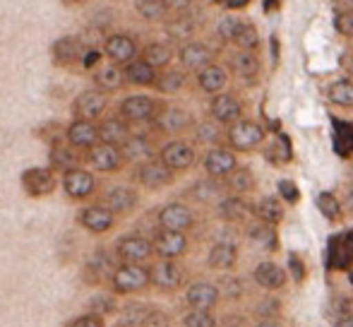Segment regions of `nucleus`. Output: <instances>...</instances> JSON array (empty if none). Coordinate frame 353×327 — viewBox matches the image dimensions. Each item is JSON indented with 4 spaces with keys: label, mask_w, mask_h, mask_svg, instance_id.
Wrapping results in <instances>:
<instances>
[{
    "label": "nucleus",
    "mask_w": 353,
    "mask_h": 327,
    "mask_svg": "<svg viewBox=\"0 0 353 327\" xmlns=\"http://www.w3.org/2000/svg\"><path fill=\"white\" fill-rule=\"evenodd\" d=\"M99 142H106V145H118L130 135V123L121 116H106V118H99Z\"/></svg>",
    "instance_id": "b1692460"
},
{
    "label": "nucleus",
    "mask_w": 353,
    "mask_h": 327,
    "mask_svg": "<svg viewBox=\"0 0 353 327\" xmlns=\"http://www.w3.org/2000/svg\"><path fill=\"white\" fill-rule=\"evenodd\" d=\"M221 183L228 192H233V195H248V192H252L257 186L255 173H252L248 166H236L231 173H226V176L221 178Z\"/></svg>",
    "instance_id": "c85d7f7f"
},
{
    "label": "nucleus",
    "mask_w": 353,
    "mask_h": 327,
    "mask_svg": "<svg viewBox=\"0 0 353 327\" xmlns=\"http://www.w3.org/2000/svg\"><path fill=\"white\" fill-rule=\"evenodd\" d=\"M101 205H106L116 217L130 215V212H135V207L140 205V195H137V190L130 186H111L103 192Z\"/></svg>",
    "instance_id": "a211bd4d"
},
{
    "label": "nucleus",
    "mask_w": 353,
    "mask_h": 327,
    "mask_svg": "<svg viewBox=\"0 0 353 327\" xmlns=\"http://www.w3.org/2000/svg\"><path fill=\"white\" fill-rule=\"evenodd\" d=\"M152 248L154 255H159V260H178L188 252V236L183 231L157 229L152 239Z\"/></svg>",
    "instance_id": "9b49d317"
},
{
    "label": "nucleus",
    "mask_w": 353,
    "mask_h": 327,
    "mask_svg": "<svg viewBox=\"0 0 353 327\" xmlns=\"http://www.w3.org/2000/svg\"><path fill=\"white\" fill-rule=\"evenodd\" d=\"M159 70H154L144 58H132L130 63L123 66V77H125V84H132V87H154L157 82Z\"/></svg>",
    "instance_id": "393cba45"
},
{
    "label": "nucleus",
    "mask_w": 353,
    "mask_h": 327,
    "mask_svg": "<svg viewBox=\"0 0 353 327\" xmlns=\"http://www.w3.org/2000/svg\"><path fill=\"white\" fill-rule=\"evenodd\" d=\"M89 313L94 315L116 313V299H113V294H94L92 301H89Z\"/></svg>",
    "instance_id": "49530a36"
},
{
    "label": "nucleus",
    "mask_w": 353,
    "mask_h": 327,
    "mask_svg": "<svg viewBox=\"0 0 353 327\" xmlns=\"http://www.w3.org/2000/svg\"><path fill=\"white\" fill-rule=\"evenodd\" d=\"M192 135H195L197 142H202V145H223V135H226V130H223L221 123H216L212 118V121H197L195 126H192Z\"/></svg>",
    "instance_id": "ea45409f"
},
{
    "label": "nucleus",
    "mask_w": 353,
    "mask_h": 327,
    "mask_svg": "<svg viewBox=\"0 0 353 327\" xmlns=\"http://www.w3.org/2000/svg\"><path fill=\"white\" fill-rule=\"evenodd\" d=\"M135 181L147 190H161V188L171 186L176 181V173L168 166H163L159 159H147L140 161L135 168Z\"/></svg>",
    "instance_id": "6e6552de"
},
{
    "label": "nucleus",
    "mask_w": 353,
    "mask_h": 327,
    "mask_svg": "<svg viewBox=\"0 0 353 327\" xmlns=\"http://www.w3.org/2000/svg\"><path fill=\"white\" fill-rule=\"evenodd\" d=\"M195 19L190 17V14H173L171 19L166 22V34H168V39L171 41H181V43H185V41H190L192 39V34H195Z\"/></svg>",
    "instance_id": "58836bf2"
},
{
    "label": "nucleus",
    "mask_w": 353,
    "mask_h": 327,
    "mask_svg": "<svg viewBox=\"0 0 353 327\" xmlns=\"http://www.w3.org/2000/svg\"><path fill=\"white\" fill-rule=\"evenodd\" d=\"M68 327H103V318L101 315H94V313H84L72 318Z\"/></svg>",
    "instance_id": "5fc2aeb1"
},
{
    "label": "nucleus",
    "mask_w": 353,
    "mask_h": 327,
    "mask_svg": "<svg viewBox=\"0 0 353 327\" xmlns=\"http://www.w3.org/2000/svg\"><path fill=\"white\" fill-rule=\"evenodd\" d=\"M223 183H219V178H205V181H197L190 188V197H195L197 202H205V205H216L223 197Z\"/></svg>",
    "instance_id": "4c0bfd02"
},
{
    "label": "nucleus",
    "mask_w": 353,
    "mask_h": 327,
    "mask_svg": "<svg viewBox=\"0 0 353 327\" xmlns=\"http://www.w3.org/2000/svg\"><path fill=\"white\" fill-rule=\"evenodd\" d=\"M236 166H238L236 152L226 145L210 147V152L205 155V171L210 173L212 178H219V181H221L226 173H231Z\"/></svg>",
    "instance_id": "aec40b11"
},
{
    "label": "nucleus",
    "mask_w": 353,
    "mask_h": 327,
    "mask_svg": "<svg viewBox=\"0 0 353 327\" xmlns=\"http://www.w3.org/2000/svg\"><path fill=\"white\" fill-rule=\"evenodd\" d=\"M94 82H97V89H101V92H106V94L118 92V89L125 84V77H123V68L121 66H113V63L97 68V70H94Z\"/></svg>",
    "instance_id": "72a5a7b5"
},
{
    "label": "nucleus",
    "mask_w": 353,
    "mask_h": 327,
    "mask_svg": "<svg viewBox=\"0 0 353 327\" xmlns=\"http://www.w3.org/2000/svg\"><path fill=\"white\" fill-rule=\"evenodd\" d=\"M219 299L221 294H219L216 284H210V281H195L185 291V304L197 310H212L219 304Z\"/></svg>",
    "instance_id": "5701e85b"
},
{
    "label": "nucleus",
    "mask_w": 353,
    "mask_h": 327,
    "mask_svg": "<svg viewBox=\"0 0 353 327\" xmlns=\"http://www.w3.org/2000/svg\"><path fill=\"white\" fill-rule=\"evenodd\" d=\"M188 77L183 70H173V68H163V72H159L157 75V82H154V87H157V92L161 94H178L183 87H185Z\"/></svg>",
    "instance_id": "79ce46f5"
},
{
    "label": "nucleus",
    "mask_w": 353,
    "mask_h": 327,
    "mask_svg": "<svg viewBox=\"0 0 353 327\" xmlns=\"http://www.w3.org/2000/svg\"><path fill=\"white\" fill-rule=\"evenodd\" d=\"M183 267L176 260H159L149 267V284L161 291H176L183 286Z\"/></svg>",
    "instance_id": "2eb2a0df"
},
{
    "label": "nucleus",
    "mask_w": 353,
    "mask_h": 327,
    "mask_svg": "<svg viewBox=\"0 0 353 327\" xmlns=\"http://www.w3.org/2000/svg\"><path fill=\"white\" fill-rule=\"evenodd\" d=\"M336 10H353V0H332Z\"/></svg>",
    "instance_id": "bf43d9fd"
},
{
    "label": "nucleus",
    "mask_w": 353,
    "mask_h": 327,
    "mask_svg": "<svg viewBox=\"0 0 353 327\" xmlns=\"http://www.w3.org/2000/svg\"><path fill=\"white\" fill-rule=\"evenodd\" d=\"M108 281H111L113 294H137V291L149 286V267L144 262H121V265H116L113 275L108 277Z\"/></svg>",
    "instance_id": "f257e3e1"
},
{
    "label": "nucleus",
    "mask_w": 353,
    "mask_h": 327,
    "mask_svg": "<svg viewBox=\"0 0 353 327\" xmlns=\"http://www.w3.org/2000/svg\"><path fill=\"white\" fill-rule=\"evenodd\" d=\"M183 327H216L212 310H197L190 308V313L183 318Z\"/></svg>",
    "instance_id": "de8ad7c7"
},
{
    "label": "nucleus",
    "mask_w": 353,
    "mask_h": 327,
    "mask_svg": "<svg viewBox=\"0 0 353 327\" xmlns=\"http://www.w3.org/2000/svg\"><path fill=\"white\" fill-rule=\"evenodd\" d=\"M231 43L238 48V51H252V53H255L257 48H260V34H257L255 24L243 22V19H241V24H238Z\"/></svg>",
    "instance_id": "a19ab883"
},
{
    "label": "nucleus",
    "mask_w": 353,
    "mask_h": 327,
    "mask_svg": "<svg viewBox=\"0 0 353 327\" xmlns=\"http://www.w3.org/2000/svg\"><path fill=\"white\" fill-rule=\"evenodd\" d=\"M315 205L330 221L341 219V205H339V200L332 195V192H320V195H317V200H315Z\"/></svg>",
    "instance_id": "a18cd8bd"
},
{
    "label": "nucleus",
    "mask_w": 353,
    "mask_h": 327,
    "mask_svg": "<svg viewBox=\"0 0 353 327\" xmlns=\"http://www.w3.org/2000/svg\"><path fill=\"white\" fill-rule=\"evenodd\" d=\"M250 239L255 241V244H272L274 241V226L270 224H257L255 229H250Z\"/></svg>",
    "instance_id": "864d4df0"
},
{
    "label": "nucleus",
    "mask_w": 353,
    "mask_h": 327,
    "mask_svg": "<svg viewBox=\"0 0 353 327\" xmlns=\"http://www.w3.org/2000/svg\"><path fill=\"white\" fill-rule=\"evenodd\" d=\"M65 3H70V5H79V3H84V0H65Z\"/></svg>",
    "instance_id": "680f3d73"
},
{
    "label": "nucleus",
    "mask_w": 353,
    "mask_h": 327,
    "mask_svg": "<svg viewBox=\"0 0 353 327\" xmlns=\"http://www.w3.org/2000/svg\"><path fill=\"white\" fill-rule=\"evenodd\" d=\"M113 255L121 262H147L154 255L152 241L144 239L140 234H125L116 241V250Z\"/></svg>",
    "instance_id": "ddd939ff"
},
{
    "label": "nucleus",
    "mask_w": 353,
    "mask_h": 327,
    "mask_svg": "<svg viewBox=\"0 0 353 327\" xmlns=\"http://www.w3.org/2000/svg\"><path fill=\"white\" fill-rule=\"evenodd\" d=\"M327 99L330 103L339 108H353V82L351 80H336L327 89Z\"/></svg>",
    "instance_id": "37998d69"
},
{
    "label": "nucleus",
    "mask_w": 353,
    "mask_h": 327,
    "mask_svg": "<svg viewBox=\"0 0 353 327\" xmlns=\"http://www.w3.org/2000/svg\"><path fill=\"white\" fill-rule=\"evenodd\" d=\"M255 327H283L276 318H262Z\"/></svg>",
    "instance_id": "13d9d810"
},
{
    "label": "nucleus",
    "mask_w": 353,
    "mask_h": 327,
    "mask_svg": "<svg viewBox=\"0 0 353 327\" xmlns=\"http://www.w3.org/2000/svg\"><path fill=\"white\" fill-rule=\"evenodd\" d=\"M82 51H84L82 37H61V39H56L51 46L53 63L61 68H70L74 63H79Z\"/></svg>",
    "instance_id": "4be33fe9"
},
{
    "label": "nucleus",
    "mask_w": 353,
    "mask_h": 327,
    "mask_svg": "<svg viewBox=\"0 0 353 327\" xmlns=\"http://www.w3.org/2000/svg\"><path fill=\"white\" fill-rule=\"evenodd\" d=\"M121 152L125 161H137V164L154 159V155H157V150H154L152 140L147 135H128L121 142Z\"/></svg>",
    "instance_id": "bb28decb"
},
{
    "label": "nucleus",
    "mask_w": 353,
    "mask_h": 327,
    "mask_svg": "<svg viewBox=\"0 0 353 327\" xmlns=\"http://www.w3.org/2000/svg\"><path fill=\"white\" fill-rule=\"evenodd\" d=\"M219 207V215L221 219H228V221H243L248 215H252V207L243 200L241 195H223L221 200L216 202Z\"/></svg>",
    "instance_id": "c9c22d12"
},
{
    "label": "nucleus",
    "mask_w": 353,
    "mask_h": 327,
    "mask_svg": "<svg viewBox=\"0 0 353 327\" xmlns=\"http://www.w3.org/2000/svg\"><path fill=\"white\" fill-rule=\"evenodd\" d=\"M116 262H118L116 255H111L108 250L99 248V250H94L92 255H89L87 275H94V279H97V281L108 279V277L113 275V270H116Z\"/></svg>",
    "instance_id": "2f4dec72"
},
{
    "label": "nucleus",
    "mask_w": 353,
    "mask_h": 327,
    "mask_svg": "<svg viewBox=\"0 0 353 327\" xmlns=\"http://www.w3.org/2000/svg\"><path fill=\"white\" fill-rule=\"evenodd\" d=\"M19 183H22V190L29 197H48L58 188L56 171L48 166H32L27 171H22Z\"/></svg>",
    "instance_id": "7ed1b4c3"
},
{
    "label": "nucleus",
    "mask_w": 353,
    "mask_h": 327,
    "mask_svg": "<svg viewBox=\"0 0 353 327\" xmlns=\"http://www.w3.org/2000/svg\"><path fill=\"white\" fill-rule=\"evenodd\" d=\"M238 24H241V19L233 17V14H226V17L219 19L216 24V37L221 39L223 43H231L233 41V34H236Z\"/></svg>",
    "instance_id": "09e8293b"
},
{
    "label": "nucleus",
    "mask_w": 353,
    "mask_h": 327,
    "mask_svg": "<svg viewBox=\"0 0 353 327\" xmlns=\"http://www.w3.org/2000/svg\"><path fill=\"white\" fill-rule=\"evenodd\" d=\"M279 190H281V192H286V200H288V202H293V200L298 197V195H296V188H293L291 183H279Z\"/></svg>",
    "instance_id": "4d7b16f0"
},
{
    "label": "nucleus",
    "mask_w": 353,
    "mask_h": 327,
    "mask_svg": "<svg viewBox=\"0 0 353 327\" xmlns=\"http://www.w3.org/2000/svg\"><path fill=\"white\" fill-rule=\"evenodd\" d=\"M344 68L353 75V51H351V53H346V56H344Z\"/></svg>",
    "instance_id": "052dcab7"
},
{
    "label": "nucleus",
    "mask_w": 353,
    "mask_h": 327,
    "mask_svg": "<svg viewBox=\"0 0 353 327\" xmlns=\"http://www.w3.org/2000/svg\"><path fill=\"white\" fill-rule=\"evenodd\" d=\"M84 159L89 161V166L99 173H113L125 164L123 152L118 145H106V142H97L89 150H84Z\"/></svg>",
    "instance_id": "0eeeda50"
},
{
    "label": "nucleus",
    "mask_w": 353,
    "mask_h": 327,
    "mask_svg": "<svg viewBox=\"0 0 353 327\" xmlns=\"http://www.w3.org/2000/svg\"><path fill=\"white\" fill-rule=\"evenodd\" d=\"M48 159H51V168H61V171H70V168L79 166V161H82V157H79V150H74L72 145H68V142L58 140V142H53L51 155H48Z\"/></svg>",
    "instance_id": "473e14b6"
},
{
    "label": "nucleus",
    "mask_w": 353,
    "mask_h": 327,
    "mask_svg": "<svg viewBox=\"0 0 353 327\" xmlns=\"http://www.w3.org/2000/svg\"><path fill=\"white\" fill-rule=\"evenodd\" d=\"M210 113L216 123L231 126V123H236L238 118H243V103L238 101L236 94L219 92V94H214V99L210 103Z\"/></svg>",
    "instance_id": "6ab92c4d"
},
{
    "label": "nucleus",
    "mask_w": 353,
    "mask_h": 327,
    "mask_svg": "<svg viewBox=\"0 0 353 327\" xmlns=\"http://www.w3.org/2000/svg\"><path fill=\"white\" fill-rule=\"evenodd\" d=\"M252 279L257 281V286H262V289L267 291H279L283 289V284H286V270L279 267L276 262H260V265L255 267V272H252Z\"/></svg>",
    "instance_id": "a878e982"
},
{
    "label": "nucleus",
    "mask_w": 353,
    "mask_h": 327,
    "mask_svg": "<svg viewBox=\"0 0 353 327\" xmlns=\"http://www.w3.org/2000/svg\"><path fill=\"white\" fill-rule=\"evenodd\" d=\"M219 294H223L226 299H241L243 296V281L236 279V277H223L216 284Z\"/></svg>",
    "instance_id": "8fccbe9b"
},
{
    "label": "nucleus",
    "mask_w": 353,
    "mask_h": 327,
    "mask_svg": "<svg viewBox=\"0 0 353 327\" xmlns=\"http://www.w3.org/2000/svg\"><path fill=\"white\" fill-rule=\"evenodd\" d=\"M135 10L147 22H163L168 17L166 8H163V0H135Z\"/></svg>",
    "instance_id": "c03bdc74"
},
{
    "label": "nucleus",
    "mask_w": 353,
    "mask_h": 327,
    "mask_svg": "<svg viewBox=\"0 0 353 327\" xmlns=\"http://www.w3.org/2000/svg\"><path fill=\"white\" fill-rule=\"evenodd\" d=\"M252 215H255L257 221H262V224L276 226V224H281V221H283V217H286V210H283L279 197L267 195V197H262V200L257 202L255 207H252Z\"/></svg>",
    "instance_id": "c756f323"
},
{
    "label": "nucleus",
    "mask_w": 353,
    "mask_h": 327,
    "mask_svg": "<svg viewBox=\"0 0 353 327\" xmlns=\"http://www.w3.org/2000/svg\"><path fill=\"white\" fill-rule=\"evenodd\" d=\"M178 61L185 70H202L205 66L214 63V48L205 41L190 39L178 48Z\"/></svg>",
    "instance_id": "f3484780"
},
{
    "label": "nucleus",
    "mask_w": 353,
    "mask_h": 327,
    "mask_svg": "<svg viewBox=\"0 0 353 327\" xmlns=\"http://www.w3.org/2000/svg\"><path fill=\"white\" fill-rule=\"evenodd\" d=\"M157 224L159 229H168V231H190L195 226V212L190 210L183 202H168L159 210L157 215Z\"/></svg>",
    "instance_id": "9d476101"
},
{
    "label": "nucleus",
    "mask_w": 353,
    "mask_h": 327,
    "mask_svg": "<svg viewBox=\"0 0 353 327\" xmlns=\"http://www.w3.org/2000/svg\"><path fill=\"white\" fill-rule=\"evenodd\" d=\"M63 190L70 200H87L97 190V178L92 171L82 166H74L70 171H63Z\"/></svg>",
    "instance_id": "4468645a"
},
{
    "label": "nucleus",
    "mask_w": 353,
    "mask_h": 327,
    "mask_svg": "<svg viewBox=\"0 0 353 327\" xmlns=\"http://www.w3.org/2000/svg\"><path fill=\"white\" fill-rule=\"evenodd\" d=\"M207 262H210L212 270H219V272H228L236 267L238 262V250L233 244H216L210 250L207 255Z\"/></svg>",
    "instance_id": "e433bc0d"
},
{
    "label": "nucleus",
    "mask_w": 353,
    "mask_h": 327,
    "mask_svg": "<svg viewBox=\"0 0 353 327\" xmlns=\"http://www.w3.org/2000/svg\"><path fill=\"white\" fill-rule=\"evenodd\" d=\"M77 224L84 226L87 231H92V234H106V231H111L113 224H116V215H113L106 205L99 202V205H89V207H84V210H79Z\"/></svg>",
    "instance_id": "dca6fc26"
},
{
    "label": "nucleus",
    "mask_w": 353,
    "mask_h": 327,
    "mask_svg": "<svg viewBox=\"0 0 353 327\" xmlns=\"http://www.w3.org/2000/svg\"><path fill=\"white\" fill-rule=\"evenodd\" d=\"M197 87L202 89V92H207V94H219V92H223L226 89V84H228V72L223 70L221 66H216V63H210V66H205L202 70H197Z\"/></svg>",
    "instance_id": "cd10ccee"
},
{
    "label": "nucleus",
    "mask_w": 353,
    "mask_h": 327,
    "mask_svg": "<svg viewBox=\"0 0 353 327\" xmlns=\"http://www.w3.org/2000/svg\"><path fill=\"white\" fill-rule=\"evenodd\" d=\"M195 159H197L195 147L188 145L185 140H171L159 150V161H161L163 166L171 168L173 173L192 168L195 166Z\"/></svg>",
    "instance_id": "423d86ee"
},
{
    "label": "nucleus",
    "mask_w": 353,
    "mask_h": 327,
    "mask_svg": "<svg viewBox=\"0 0 353 327\" xmlns=\"http://www.w3.org/2000/svg\"><path fill=\"white\" fill-rule=\"evenodd\" d=\"M351 178H353V161H351Z\"/></svg>",
    "instance_id": "e2e57ef3"
},
{
    "label": "nucleus",
    "mask_w": 353,
    "mask_h": 327,
    "mask_svg": "<svg viewBox=\"0 0 353 327\" xmlns=\"http://www.w3.org/2000/svg\"><path fill=\"white\" fill-rule=\"evenodd\" d=\"M159 106L161 103L154 97H147V94H130L121 101L118 106V116L125 118L128 123H149L154 121Z\"/></svg>",
    "instance_id": "20e7f679"
},
{
    "label": "nucleus",
    "mask_w": 353,
    "mask_h": 327,
    "mask_svg": "<svg viewBox=\"0 0 353 327\" xmlns=\"http://www.w3.org/2000/svg\"><path fill=\"white\" fill-rule=\"evenodd\" d=\"M334 29L336 34L346 39H353V10H339L334 17Z\"/></svg>",
    "instance_id": "3c124183"
},
{
    "label": "nucleus",
    "mask_w": 353,
    "mask_h": 327,
    "mask_svg": "<svg viewBox=\"0 0 353 327\" xmlns=\"http://www.w3.org/2000/svg\"><path fill=\"white\" fill-rule=\"evenodd\" d=\"M101 58H103V53L99 51L97 46H84L82 56H79V66H82L84 70H97Z\"/></svg>",
    "instance_id": "603ef678"
},
{
    "label": "nucleus",
    "mask_w": 353,
    "mask_h": 327,
    "mask_svg": "<svg viewBox=\"0 0 353 327\" xmlns=\"http://www.w3.org/2000/svg\"><path fill=\"white\" fill-rule=\"evenodd\" d=\"M108 108V94L101 89H84L82 94H77V99L72 101V113L74 118L82 121H99Z\"/></svg>",
    "instance_id": "1a4fd4ad"
},
{
    "label": "nucleus",
    "mask_w": 353,
    "mask_h": 327,
    "mask_svg": "<svg viewBox=\"0 0 353 327\" xmlns=\"http://www.w3.org/2000/svg\"><path fill=\"white\" fill-rule=\"evenodd\" d=\"M137 41L130 37V34H108L106 39H103V56L108 58V61L113 63V66H125V63H130L132 58H137Z\"/></svg>",
    "instance_id": "f8f14e48"
},
{
    "label": "nucleus",
    "mask_w": 353,
    "mask_h": 327,
    "mask_svg": "<svg viewBox=\"0 0 353 327\" xmlns=\"http://www.w3.org/2000/svg\"><path fill=\"white\" fill-rule=\"evenodd\" d=\"M154 126L163 135H183L195 126V118L181 106H159L157 116H154Z\"/></svg>",
    "instance_id": "39448f33"
},
{
    "label": "nucleus",
    "mask_w": 353,
    "mask_h": 327,
    "mask_svg": "<svg viewBox=\"0 0 353 327\" xmlns=\"http://www.w3.org/2000/svg\"><path fill=\"white\" fill-rule=\"evenodd\" d=\"M223 142L233 152H252L265 142V128L255 121H248V118H238L236 123L226 126Z\"/></svg>",
    "instance_id": "f03ea898"
},
{
    "label": "nucleus",
    "mask_w": 353,
    "mask_h": 327,
    "mask_svg": "<svg viewBox=\"0 0 353 327\" xmlns=\"http://www.w3.org/2000/svg\"><path fill=\"white\" fill-rule=\"evenodd\" d=\"M228 63H231V70L245 82H252L260 75V58L252 51H236Z\"/></svg>",
    "instance_id": "7c9ffc66"
},
{
    "label": "nucleus",
    "mask_w": 353,
    "mask_h": 327,
    "mask_svg": "<svg viewBox=\"0 0 353 327\" xmlns=\"http://www.w3.org/2000/svg\"><path fill=\"white\" fill-rule=\"evenodd\" d=\"M163 8L168 14H185L190 12L192 0H163Z\"/></svg>",
    "instance_id": "6e6d98bb"
},
{
    "label": "nucleus",
    "mask_w": 353,
    "mask_h": 327,
    "mask_svg": "<svg viewBox=\"0 0 353 327\" xmlns=\"http://www.w3.org/2000/svg\"><path fill=\"white\" fill-rule=\"evenodd\" d=\"M140 58H144L154 70H163V68H168L173 61V46L166 41H149L147 46H144Z\"/></svg>",
    "instance_id": "f704fd0d"
},
{
    "label": "nucleus",
    "mask_w": 353,
    "mask_h": 327,
    "mask_svg": "<svg viewBox=\"0 0 353 327\" xmlns=\"http://www.w3.org/2000/svg\"><path fill=\"white\" fill-rule=\"evenodd\" d=\"M65 142H68V145H72L74 150H79V152L89 150V147L99 142L97 123L74 118L70 126H68V130H65Z\"/></svg>",
    "instance_id": "412c9836"
}]
</instances>
